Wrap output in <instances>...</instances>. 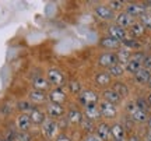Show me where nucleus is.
Here are the masks:
<instances>
[{"label":"nucleus","instance_id":"obj_7","mask_svg":"<svg viewBox=\"0 0 151 141\" xmlns=\"http://www.w3.org/2000/svg\"><path fill=\"white\" fill-rule=\"evenodd\" d=\"M94 14L101 21H112L115 20V13L108 4H98L94 7Z\"/></svg>","mask_w":151,"mask_h":141},{"label":"nucleus","instance_id":"obj_17","mask_svg":"<svg viewBox=\"0 0 151 141\" xmlns=\"http://www.w3.org/2000/svg\"><path fill=\"white\" fill-rule=\"evenodd\" d=\"M78 99L81 101L83 105H88V103H98L99 102V95H98L94 89H83L78 95Z\"/></svg>","mask_w":151,"mask_h":141},{"label":"nucleus","instance_id":"obj_24","mask_svg":"<svg viewBox=\"0 0 151 141\" xmlns=\"http://www.w3.org/2000/svg\"><path fill=\"white\" fill-rule=\"evenodd\" d=\"M130 119L133 120V123H139V125H143V123H147L148 122V113L144 112V110H140V109L137 108L133 112V113L127 115Z\"/></svg>","mask_w":151,"mask_h":141},{"label":"nucleus","instance_id":"obj_34","mask_svg":"<svg viewBox=\"0 0 151 141\" xmlns=\"http://www.w3.org/2000/svg\"><path fill=\"white\" fill-rule=\"evenodd\" d=\"M108 6L112 9L113 13H115V11L120 13V11H124L126 3H124V1H122V0H112V1H109V3H108Z\"/></svg>","mask_w":151,"mask_h":141},{"label":"nucleus","instance_id":"obj_45","mask_svg":"<svg viewBox=\"0 0 151 141\" xmlns=\"http://www.w3.org/2000/svg\"><path fill=\"white\" fill-rule=\"evenodd\" d=\"M147 141H151V127L147 131Z\"/></svg>","mask_w":151,"mask_h":141},{"label":"nucleus","instance_id":"obj_6","mask_svg":"<svg viewBox=\"0 0 151 141\" xmlns=\"http://www.w3.org/2000/svg\"><path fill=\"white\" fill-rule=\"evenodd\" d=\"M65 119H66V122L71 126H80L83 119H84V113H83L77 106H70V108L66 110Z\"/></svg>","mask_w":151,"mask_h":141},{"label":"nucleus","instance_id":"obj_38","mask_svg":"<svg viewBox=\"0 0 151 141\" xmlns=\"http://www.w3.org/2000/svg\"><path fill=\"white\" fill-rule=\"evenodd\" d=\"M122 126L124 127V130H126V131H132V129H133L134 123H133V120L130 119L129 116H126V117L123 119V122H122Z\"/></svg>","mask_w":151,"mask_h":141},{"label":"nucleus","instance_id":"obj_35","mask_svg":"<svg viewBox=\"0 0 151 141\" xmlns=\"http://www.w3.org/2000/svg\"><path fill=\"white\" fill-rule=\"evenodd\" d=\"M134 103L137 105V108L140 109V110H144V112H147L148 113V110H150V106H148V103H147L146 98H137L134 101Z\"/></svg>","mask_w":151,"mask_h":141},{"label":"nucleus","instance_id":"obj_50","mask_svg":"<svg viewBox=\"0 0 151 141\" xmlns=\"http://www.w3.org/2000/svg\"><path fill=\"white\" fill-rule=\"evenodd\" d=\"M150 71H151V70H150Z\"/></svg>","mask_w":151,"mask_h":141},{"label":"nucleus","instance_id":"obj_30","mask_svg":"<svg viewBox=\"0 0 151 141\" xmlns=\"http://www.w3.org/2000/svg\"><path fill=\"white\" fill-rule=\"evenodd\" d=\"M95 125L97 123H94V122H91V120H88V119H83V122H81V130L84 131V134L86 136H88V134H94L95 133Z\"/></svg>","mask_w":151,"mask_h":141},{"label":"nucleus","instance_id":"obj_9","mask_svg":"<svg viewBox=\"0 0 151 141\" xmlns=\"http://www.w3.org/2000/svg\"><path fill=\"white\" fill-rule=\"evenodd\" d=\"M67 101V92L63 88H50L48 92V102L65 105Z\"/></svg>","mask_w":151,"mask_h":141},{"label":"nucleus","instance_id":"obj_12","mask_svg":"<svg viewBox=\"0 0 151 141\" xmlns=\"http://www.w3.org/2000/svg\"><path fill=\"white\" fill-rule=\"evenodd\" d=\"M94 82L97 87L106 89V88H111V85H112V77L109 76V73L106 70L97 71L94 76Z\"/></svg>","mask_w":151,"mask_h":141},{"label":"nucleus","instance_id":"obj_10","mask_svg":"<svg viewBox=\"0 0 151 141\" xmlns=\"http://www.w3.org/2000/svg\"><path fill=\"white\" fill-rule=\"evenodd\" d=\"M124 11L133 18H140L144 13H147L146 3H126Z\"/></svg>","mask_w":151,"mask_h":141},{"label":"nucleus","instance_id":"obj_29","mask_svg":"<svg viewBox=\"0 0 151 141\" xmlns=\"http://www.w3.org/2000/svg\"><path fill=\"white\" fill-rule=\"evenodd\" d=\"M109 73V76L112 77V78H120V77L124 76V73H126V69H124L123 64H120V63H118V64H115L113 67H111L109 70H106Z\"/></svg>","mask_w":151,"mask_h":141},{"label":"nucleus","instance_id":"obj_41","mask_svg":"<svg viewBox=\"0 0 151 141\" xmlns=\"http://www.w3.org/2000/svg\"><path fill=\"white\" fill-rule=\"evenodd\" d=\"M53 141H73V140H71V137L67 136L66 133H59L58 136L55 137Z\"/></svg>","mask_w":151,"mask_h":141},{"label":"nucleus","instance_id":"obj_42","mask_svg":"<svg viewBox=\"0 0 151 141\" xmlns=\"http://www.w3.org/2000/svg\"><path fill=\"white\" fill-rule=\"evenodd\" d=\"M81 141H102L97 134H88V136H84L81 138Z\"/></svg>","mask_w":151,"mask_h":141},{"label":"nucleus","instance_id":"obj_40","mask_svg":"<svg viewBox=\"0 0 151 141\" xmlns=\"http://www.w3.org/2000/svg\"><path fill=\"white\" fill-rule=\"evenodd\" d=\"M141 67H143V69H147V70H151V54L146 53V57H144L143 63H141Z\"/></svg>","mask_w":151,"mask_h":141},{"label":"nucleus","instance_id":"obj_20","mask_svg":"<svg viewBox=\"0 0 151 141\" xmlns=\"http://www.w3.org/2000/svg\"><path fill=\"white\" fill-rule=\"evenodd\" d=\"M133 22H134V18L130 17L126 11H120V13H118V14H115V24L119 25V27L124 28V29L129 28Z\"/></svg>","mask_w":151,"mask_h":141},{"label":"nucleus","instance_id":"obj_8","mask_svg":"<svg viewBox=\"0 0 151 141\" xmlns=\"http://www.w3.org/2000/svg\"><path fill=\"white\" fill-rule=\"evenodd\" d=\"M32 122L28 113H18L16 117V129L18 133H27L31 130Z\"/></svg>","mask_w":151,"mask_h":141},{"label":"nucleus","instance_id":"obj_19","mask_svg":"<svg viewBox=\"0 0 151 141\" xmlns=\"http://www.w3.org/2000/svg\"><path fill=\"white\" fill-rule=\"evenodd\" d=\"M32 89H37V91H42V92H49L50 89V84L48 82L46 77L45 76H37L32 78Z\"/></svg>","mask_w":151,"mask_h":141},{"label":"nucleus","instance_id":"obj_3","mask_svg":"<svg viewBox=\"0 0 151 141\" xmlns=\"http://www.w3.org/2000/svg\"><path fill=\"white\" fill-rule=\"evenodd\" d=\"M45 113L48 116L49 119H62L66 116V108L65 105H59V103H53V102H48L45 105Z\"/></svg>","mask_w":151,"mask_h":141},{"label":"nucleus","instance_id":"obj_47","mask_svg":"<svg viewBox=\"0 0 151 141\" xmlns=\"http://www.w3.org/2000/svg\"><path fill=\"white\" fill-rule=\"evenodd\" d=\"M147 87L151 89V77H150V80H148V82H147Z\"/></svg>","mask_w":151,"mask_h":141},{"label":"nucleus","instance_id":"obj_36","mask_svg":"<svg viewBox=\"0 0 151 141\" xmlns=\"http://www.w3.org/2000/svg\"><path fill=\"white\" fill-rule=\"evenodd\" d=\"M139 21L144 25L146 29H151V14L150 13H144V14L139 18Z\"/></svg>","mask_w":151,"mask_h":141},{"label":"nucleus","instance_id":"obj_37","mask_svg":"<svg viewBox=\"0 0 151 141\" xmlns=\"http://www.w3.org/2000/svg\"><path fill=\"white\" fill-rule=\"evenodd\" d=\"M14 141H32V136H31L29 131H27V133H18L17 131L16 140Z\"/></svg>","mask_w":151,"mask_h":141},{"label":"nucleus","instance_id":"obj_23","mask_svg":"<svg viewBox=\"0 0 151 141\" xmlns=\"http://www.w3.org/2000/svg\"><path fill=\"white\" fill-rule=\"evenodd\" d=\"M146 28H144V25L141 24L140 21H134L132 25L129 27V32L130 35L133 37V38H141V37H144L146 35Z\"/></svg>","mask_w":151,"mask_h":141},{"label":"nucleus","instance_id":"obj_14","mask_svg":"<svg viewBox=\"0 0 151 141\" xmlns=\"http://www.w3.org/2000/svg\"><path fill=\"white\" fill-rule=\"evenodd\" d=\"M94 134H97L99 138L102 141H108L109 138H112V134H111V125H109L108 122H98L97 125H95V133Z\"/></svg>","mask_w":151,"mask_h":141},{"label":"nucleus","instance_id":"obj_26","mask_svg":"<svg viewBox=\"0 0 151 141\" xmlns=\"http://www.w3.org/2000/svg\"><path fill=\"white\" fill-rule=\"evenodd\" d=\"M116 53V56H118V60H119V63L120 64H126L127 62H129L130 59H132V50L130 49H127V48H124V46H120V48L115 52Z\"/></svg>","mask_w":151,"mask_h":141},{"label":"nucleus","instance_id":"obj_18","mask_svg":"<svg viewBox=\"0 0 151 141\" xmlns=\"http://www.w3.org/2000/svg\"><path fill=\"white\" fill-rule=\"evenodd\" d=\"M29 117H31V122H32V126H42L45 123V120L48 119V116L45 113V110L41 108H35L29 112Z\"/></svg>","mask_w":151,"mask_h":141},{"label":"nucleus","instance_id":"obj_39","mask_svg":"<svg viewBox=\"0 0 151 141\" xmlns=\"http://www.w3.org/2000/svg\"><path fill=\"white\" fill-rule=\"evenodd\" d=\"M144 57H146V53L141 52V50H137V52H134V53H132V59L137 60V62H140V63H143Z\"/></svg>","mask_w":151,"mask_h":141},{"label":"nucleus","instance_id":"obj_31","mask_svg":"<svg viewBox=\"0 0 151 141\" xmlns=\"http://www.w3.org/2000/svg\"><path fill=\"white\" fill-rule=\"evenodd\" d=\"M34 108H35V106H34L28 99H22V101H18V102H17V110H18L20 113H28L29 115V112H31Z\"/></svg>","mask_w":151,"mask_h":141},{"label":"nucleus","instance_id":"obj_33","mask_svg":"<svg viewBox=\"0 0 151 141\" xmlns=\"http://www.w3.org/2000/svg\"><path fill=\"white\" fill-rule=\"evenodd\" d=\"M124 69H126V71H129V73H132V74H134V73H137V71L141 69V63L140 62H137V60L130 59L129 62L124 64Z\"/></svg>","mask_w":151,"mask_h":141},{"label":"nucleus","instance_id":"obj_16","mask_svg":"<svg viewBox=\"0 0 151 141\" xmlns=\"http://www.w3.org/2000/svg\"><path fill=\"white\" fill-rule=\"evenodd\" d=\"M28 101L32 103L34 106L38 105H46L48 103V94L42 92V91H37V89H31L28 92Z\"/></svg>","mask_w":151,"mask_h":141},{"label":"nucleus","instance_id":"obj_48","mask_svg":"<svg viewBox=\"0 0 151 141\" xmlns=\"http://www.w3.org/2000/svg\"><path fill=\"white\" fill-rule=\"evenodd\" d=\"M0 141H9V140H6V138H0Z\"/></svg>","mask_w":151,"mask_h":141},{"label":"nucleus","instance_id":"obj_44","mask_svg":"<svg viewBox=\"0 0 151 141\" xmlns=\"http://www.w3.org/2000/svg\"><path fill=\"white\" fill-rule=\"evenodd\" d=\"M146 101H147V103H148V106L151 108V91L148 92V95L146 97Z\"/></svg>","mask_w":151,"mask_h":141},{"label":"nucleus","instance_id":"obj_25","mask_svg":"<svg viewBox=\"0 0 151 141\" xmlns=\"http://www.w3.org/2000/svg\"><path fill=\"white\" fill-rule=\"evenodd\" d=\"M133 76H134V81L137 82V84H140V85H146L147 82H148V80H150V77H151V71L141 67L140 70L137 71V73H134Z\"/></svg>","mask_w":151,"mask_h":141},{"label":"nucleus","instance_id":"obj_13","mask_svg":"<svg viewBox=\"0 0 151 141\" xmlns=\"http://www.w3.org/2000/svg\"><path fill=\"white\" fill-rule=\"evenodd\" d=\"M99 46L102 49H105V52H116L122 46V44L119 42L118 39L112 38L109 35H105V37H102L99 39Z\"/></svg>","mask_w":151,"mask_h":141},{"label":"nucleus","instance_id":"obj_21","mask_svg":"<svg viewBox=\"0 0 151 141\" xmlns=\"http://www.w3.org/2000/svg\"><path fill=\"white\" fill-rule=\"evenodd\" d=\"M101 101L113 103V105H116V106H118L119 103L122 102V98L119 97V95L113 91L112 88H106V89H104L102 94H101Z\"/></svg>","mask_w":151,"mask_h":141},{"label":"nucleus","instance_id":"obj_11","mask_svg":"<svg viewBox=\"0 0 151 141\" xmlns=\"http://www.w3.org/2000/svg\"><path fill=\"white\" fill-rule=\"evenodd\" d=\"M84 117L88 120H91L94 123L101 122V112H99V106L98 103H88L84 105Z\"/></svg>","mask_w":151,"mask_h":141},{"label":"nucleus","instance_id":"obj_43","mask_svg":"<svg viewBox=\"0 0 151 141\" xmlns=\"http://www.w3.org/2000/svg\"><path fill=\"white\" fill-rule=\"evenodd\" d=\"M127 141H141V138L137 134H130L129 137H127Z\"/></svg>","mask_w":151,"mask_h":141},{"label":"nucleus","instance_id":"obj_2","mask_svg":"<svg viewBox=\"0 0 151 141\" xmlns=\"http://www.w3.org/2000/svg\"><path fill=\"white\" fill-rule=\"evenodd\" d=\"M59 130H60L59 122H58V120H53V119H49V117L45 120V123L41 126L42 136L45 137L46 141H53L55 137L59 134Z\"/></svg>","mask_w":151,"mask_h":141},{"label":"nucleus","instance_id":"obj_22","mask_svg":"<svg viewBox=\"0 0 151 141\" xmlns=\"http://www.w3.org/2000/svg\"><path fill=\"white\" fill-rule=\"evenodd\" d=\"M126 133H127V131L124 130V127L122 126V123H113V125L111 126V134H112L113 140L124 141Z\"/></svg>","mask_w":151,"mask_h":141},{"label":"nucleus","instance_id":"obj_4","mask_svg":"<svg viewBox=\"0 0 151 141\" xmlns=\"http://www.w3.org/2000/svg\"><path fill=\"white\" fill-rule=\"evenodd\" d=\"M119 60H118V56L115 52H102V53L98 56V60H97V64L104 69V70H109L111 67H113L115 64H118Z\"/></svg>","mask_w":151,"mask_h":141},{"label":"nucleus","instance_id":"obj_27","mask_svg":"<svg viewBox=\"0 0 151 141\" xmlns=\"http://www.w3.org/2000/svg\"><path fill=\"white\" fill-rule=\"evenodd\" d=\"M111 88H112L113 91L118 94V95L122 98V99L129 95V87H127L124 82H122V81H115V82H112V87H111Z\"/></svg>","mask_w":151,"mask_h":141},{"label":"nucleus","instance_id":"obj_15","mask_svg":"<svg viewBox=\"0 0 151 141\" xmlns=\"http://www.w3.org/2000/svg\"><path fill=\"white\" fill-rule=\"evenodd\" d=\"M106 29H108V35H109V37H112V38H115V39H118L120 44H122L124 39L127 38V31H126L124 28L116 25L115 22H113V24H109Z\"/></svg>","mask_w":151,"mask_h":141},{"label":"nucleus","instance_id":"obj_28","mask_svg":"<svg viewBox=\"0 0 151 141\" xmlns=\"http://www.w3.org/2000/svg\"><path fill=\"white\" fill-rule=\"evenodd\" d=\"M66 87H67V89H69V92H70L71 95H77V97H78L80 92L84 89L78 80H70V81H67Z\"/></svg>","mask_w":151,"mask_h":141},{"label":"nucleus","instance_id":"obj_49","mask_svg":"<svg viewBox=\"0 0 151 141\" xmlns=\"http://www.w3.org/2000/svg\"><path fill=\"white\" fill-rule=\"evenodd\" d=\"M113 141H120V140H113Z\"/></svg>","mask_w":151,"mask_h":141},{"label":"nucleus","instance_id":"obj_46","mask_svg":"<svg viewBox=\"0 0 151 141\" xmlns=\"http://www.w3.org/2000/svg\"><path fill=\"white\" fill-rule=\"evenodd\" d=\"M146 6H147V13H150L151 14V1L150 3H146Z\"/></svg>","mask_w":151,"mask_h":141},{"label":"nucleus","instance_id":"obj_5","mask_svg":"<svg viewBox=\"0 0 151 141\" xmlns=\"http://www.w3.org/2000/svg\"><path fill=\"white\" fill-rule=\"evenodd\" d=\"M98 106H99V112H101V117L102 119H116L118 117V106L113 105V103L105 102V101H99L98 102Z\"/></svg>","mask_w":151,"mask_h":141},{"label":"nucleus","instance_id":"obj_1","mask_svg":"<svg viewBox=\"0 0 151 141\" xmlns=\"http://www.w3.org/2000/svg\"><path fill=\"white\" fill-rule=\"evenodd\" d=\"M45 77H46V80H48V82L50 84L52 88H63L66 84H67V81H66V74L60 70V69H58V67H50V69H48Z\"/></svg>","mask_w":151,"mask_h":141},{"label":"nucleus","instance_id":"obj_32","mask_svg":"<svg viewBox=\"0 0 151 141\" xmlns=\"http://www.w3.org/2000/svg\"><path fill=\"white\" fill-rule=\"evenodd\" d=\"M122 46L130 49V50H140L141 49V42L140 41H137L136 38H129V37H127V38L122 42Z\"/></svg>","mask_w":151,"mask_h":141}]
</instances>
